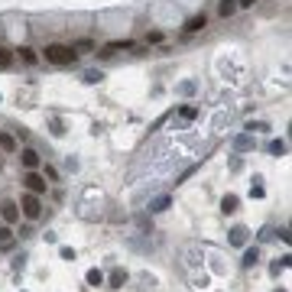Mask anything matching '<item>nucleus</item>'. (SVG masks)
Wrapping results in <instances>:
<instances>
[{"mask_svg": "<svg viewBox=\"0 0 292 292\" xmlns=\"http://www.w3.org/2000/svg\"><path fill=\"white\" fill-rule=\"evenodd\" d=\"M0 218H4L7 224H16V221H20V205H16V201H4V205H0Z\"/></svg>", "mask_w": 292, "mask_h": 292, "instance_id": "nucleus-4", "label": "nucleus"}, {"mask_svg": "<svg viewBox=\"0 0 292 292\" xmlns=\"http://www.w3.org/2000/svg\"><path fill=\"white\" fill-rule=\"evenodd\" d=\"M237 205H241V198H237V195H224V198H221V211H224V215H234Z\"/></svg>", "mask_w": 292, "mask_h": 292, "instance_id": "nucleus-6", "label": "nucleus"}, {"mask_svg": "<svg viewBox=\"0 0 292 292\" xmlns=\"http://www.w3.org/2000/svg\"><path fill=\"white\" fill-rule=\"evenodd\" d=\"M234 10H237V0H221V4H218L221 16H234Z\"/></svg>", "mask_w": 292, "mask_h": 292, "instance_id": "nucleus-9", "label": "nucleus"}, {"mask_svg": "<svg viewBox=\"0 0 292 292\" xmlns=\"http://www.w3.org/2000/svg\"><path fill=\"white\" fill-rule=\"evenodd\" d=\"M205 13H201V16H192V20L189 23H185V33H198V30H205Z\"/></svg>", "mask_w": 292, "mask_h": 292, "instance_id": "nucleus-8", "label": "nucleus"}, {"mask_svg": "<svg viewBox=\"0 0 292 292\" xmlns=\"http://www.w3.org/2000/svg\"><path fill=\"white\" fill-rule=\"evenodd\" d=\"M276 292H286V289H276Z\"/></svg>", "mask_w": 292, "mask_h": 292, "instance_id": "nucleus-26", "label": "nucleus"}, {"mask_svg": "<svg viewBox=\"0 0 292 292\" xmlns=\"http://www.w3.org/2000/svg\"><path fill=\"white\" fill-rule=\"evenodd\" d=\"M250 146H253L250 137H241V140H237V149H250Z\"/></svg>", "mask_w": 292, "mask_h": 292, "instance_id": "nucleus-21", "label": "nucleus"}, {"mask_svg": "<svg viewBox=\"0 0 292 292\" xmlns=\"http://www.w3.org/2000/svg\"><path fill=\"white\" fill-rule=\"evenodd\" d=\"M231 244L234 247H244L247 244V227H234V231H231Z\"/></svg>", "mask_w": 292, "mask_h": 292, "instance_id": "nucleus-10", "label": "nucleus"}, {"mask_svg": "<svg viewBox=\"0 0 292 292\" xmlns=\"http://www.w3.org/2000/svg\"><path fill=\"white\" fill-rule=\"evenodd\" d=\"M256 0H237V7H253Z\"/></svg>", "mask_w": 292, "mask_h": 292, "instance_id": "nucleus-25", "label": "nucleus"}, {"mask_svg": "<svg viewBox=\"0 0 292 292\" xmlns=\"http://www.w3.org/2000/svg\"><path fill=\"white\" fill-rule=\"evenodd\" d=\"M94 46H91V42H88V39H82V42H75V49L72 52H91Z\"/></svg>", "mask_w": 292, "mask_h": 292, "instance_id": "nucleus-20", "label": "nucleus"}, {"mask_svg": "<svg viewBox=\"0 0 292 292\" xmlns=\"http://www.w3.org/2000/svg\"><path fill=\"white\" fill-rule=\"evenodd\" d=\"M13 237H10V227H0V247H10Z\"/></svg>", "mask_w": 292, "mask_h": 292, "instance_id": "nucleus-18", "label": "nucleus"}, {"mask_svg": "<svg viewBox=\"0 0 292 292\" xmlns=\"http://www.w3.org/2000/svg\"><path fill=\"white\" fill-rule=\"evenodd\" d=\"M20 211H23V218H30V221H36L42 215V201H39V195H23V201H20Z\"/></svg>", "mask_w": 292, "mask_h": 292, "instance_id": "nucleus-2", "label": "nucleus"}, {"mask_svg": "<svg viewBox=\"0 0 292 292\" xmlns=\"http://www.w3.org/2000/svg\"><path fill=\"white\" fill-rule=\"evenodd\" d=\"M10 62H13V52L0 46V68H10Z\"/></svg>", "mask_w": 292, "mask_h": 292, "instance_id": "nucleus-14", "label": "nucleus"}, {"mask_svg": "<svg viewBox=\"0 0 292 292\" xmlns=\"http://www.w3.org/2000/svg\"><path fill=\"white\" fill-rule=\"evenodd\" d=\"M250 195H253V198H263L267 192H263V185H253V189H250Z\"/></svg>", "mask_w": 292, "mask_h": 292, "instance_id": "nucleus-23", "label": "nucleus"}, {"mask_svg": "<svg viewBox=\"0 0 292 292\" xmlns=\"http://www.w3.org/2000/svg\"><path fill=\"white\" fill-rule=\"evenodd\" d=\"M256 260H260V250H256V247H250V250L244 253V267H256Z\"/></svg>", "mask_w": 292, "mask_h": 292, "instance_id": "nucleus-12", "label": "nucleus"}, {"mask_svg": "<svg viewBox=\"0 0 292 292\" xmlns=\"http://www.w3.org/2000/svg\"><path fill=\"white\" fill-rule=\"evenodd\" d=\"M123 282H127V270H114L111 276H108V286H111V289H120Z\"/></svg>", "mask_w": 292, "mask_h": 292, "instance_id": "nucleus-7", "label": "nucleus"}, {"mask_svg": "<svg viewBox=\"0 0 292 292\" xmlns=\"http://www.w3.org/2000/svg\"><path fill=\"white\" fill-rule=\"evenodd\" d=\"M85 82H88V85H101L104 75H101V72H85Z\"/></svg>", "mask_w": 292, "mask_h": 292, "instance_id": "nucleus-17", "label": "nucleus"}, {"mask_svg": "<svg viewBox=\"0 0 292 292\" xmlns=\"http://www.w3.org/2000/svg\"><path fill=\"white\" fill-rule=\"evenodd\" d=\"M88 286H104V273L101 270H88Z\"/></svg>", "mask_w": 292, "mask_h": 292, "instance_id": "nucleus-11", "label": "nucleus"}, {"mask_svg": "<svg viewBox=\"0 0 292 292\" xmlns=\"http://www.w3.org/2000/svg\"><path fill=\"white\" fill-rule=\"evenodd\" d=\"M20 159H23L26 169H36V166H39V153H36V149H30V146H26L23 153H20Z\"/></svg>", "mask_w": 292, "mask_h": 292, "instance_id": "nucleus-5", "label": "nucleus"}, {"mask_svg": "<svg viewBox=\"0 0 292 292\" xmlns=\"http://www.w3.org/2000/svg\"><path fill=\"white\" fill-rule=\"evenodd\" d=\"M20 59L26 62V65H36V52H33V49H26V46L20 49Z\"/></svg>", "mask_w": 292, "mask_h": 292, "instance_id": "nucleus-15", "label": "nucleus"}, {"mask_svg": "<svg viewBox=\"0 0 292 292\" xmlns=\"http://www.w3.org/2000/svg\"><path fill=\"white\" fill-rule=\"evenodd\" d=\"M23 182H26V189H30L33 195H42V192H46V179H42L39 172H33V169L26 172V179H23Z\"/></svg>", "mask_w": 292, "mask_h": 292, "instance_id": "nucleus-3", "label": "nucleus"}, {"mask_svg": "<svg viewBox=\"0 0 292 292\" xmlns=\"http://www.w3.org/2000/svg\"><path fill=\"white\" fill-rule=\"evenodd\" d=\"M59 253H62V260H75V250H72V247H62Z\"/></svg>", "mask_w": 292, "mask_h": 292, "instance_id": "nucleus-22", "label": "nucleus"}, {"mask_svg": "<svg viewBox=\"0 0 292 292\" xmlns=\"http://www.w3.org/2000/svg\"><path fill=\"white\" fill-rule=\"evenodd\" d=\"M0 149H4V153H10V149H16V140H13L10 134H0Z\"/></svg>", "mask_w": 292, "mask_h": 292, "instance_id": "nucleus-13", "label": "nucleus"}, {"mask_svg": "<svg viewBox=\"0 0 292 292\" xmlns=\"http://www.w3.org/2000/svg\"><path fill=\"white\" fill-rule=\"evenodd\" d=\"M46 62H52V65H72L75 52H72V46H59V42H52V46H46Z\"/></svg>", "mask_w": 292, "mask_h": 292, "instance_id": "nucleus-1", "label": "nucleus"}, {"mask_svg": "<svg viewBox=\"0 0 292 292\" xmlns=\"http://www.w3.org/2000/svg\"><path fill=\"white\" fill-rule=\"evenodd\" d=\"M195 114H198V111H195V108H182V117H185V120H192Z\"/></svg>", "mask_w": 292, "mask_h": 292, "instance_id": "nucleus-24", "label": "nucleus"}, {"mask_svg": "<svg viewBox=\"0 0 292 292\" xmlns=\"http://www.w3.org/2000/svg\"><path fill=\"white\" fill-rule=\"evenodd\" d=\"M166 208H169V198H156L153 205H149V211H166Z\"/></svg>", "mask_w": 292, "mask_h": 292, "instance_id": "nucleus-19", "label": "nucleus"}, {"mask_svg": "<svg viewBox=\"0 0 292 292\" xmlns=\"http://www.w3.org/2000/svg\"><path fill=\"white\" fill-rule=\"evenodd\" d=\"M270 153H273V156H282V153H286V143H282V140H273V143H270Z\"/></svg>", "mask_w": 292, "mask_h": 292, "instance_id": "nucleus-16", "label": "nucleus"}]
</instances>
